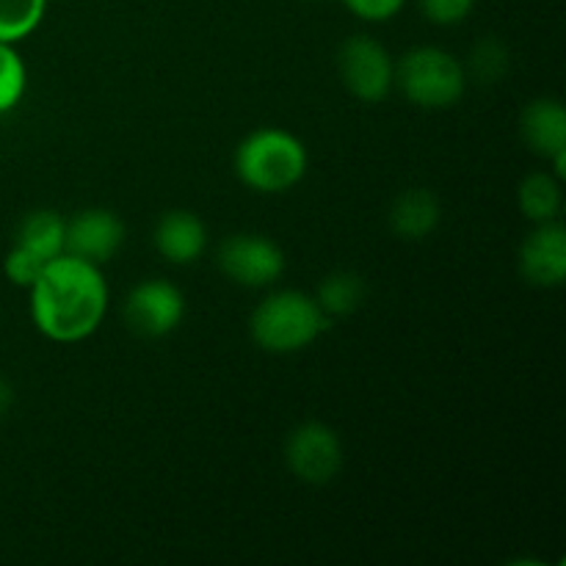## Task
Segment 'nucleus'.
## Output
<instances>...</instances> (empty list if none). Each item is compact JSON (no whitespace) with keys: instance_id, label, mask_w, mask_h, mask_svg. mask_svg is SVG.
Here are the masks:
<instances>
[{"instance_id":"4","label":"nucleus","mask_w":566,"mask_h":566,"mask_svg":"<svg viewBox=\"0 0 566 566\" xmlns=\"http://www.w3.org/2000/svg\"><path fill=\"white\" fill-rule=\"evenodd\" d=\"M396 86L418 108H451L468 88L464 64L448 50L423 44L396 61Z\"/></svg>"},{"instance_id":"21","label":"nucleus","mask_w":566,"mask_h":566,"mask_svg":"<svg viewBox=\"0 0 566 566\" xmlns=\"http://www.w3.org/2000/svg\"><path fill=\"white\" fill-rule=\"evenodd\" d=\"M48 263H42L39 258L28 254L25 249L20 247H11V252L6 254L3 260V271H6V280L17 287H31L36 282V276L42 274V269Z\"/></svg>"},{"instance_id":"8","label":"nucleus","mask_w":566,"mask_h":566,"mask_svg":"<svg viewBox=\"0 0 566 566\" xmlns=\"http://www.w3.org/2000/svg\"><path fill=\"white\" fill-rule=\"evenodd\" d=\"M186 318V296L169 280H144L130 291L125 302V321L138 337L171 335Z\"/></svg>"},{"instance_id":"11","label":"nucleus","mask_w":566,"mask_h":566,"mask_svg":"<svg viewBox=\"0 0 566 566\" xmlns=\"http://www.w3.org/2000/svg\"><path fill=\"white\" fill-rule=\"evenodd\" d=\"M153 243L171 265H191L208 249V227L191 210H169L155 224Z\"/></svg>"},{"instance_id":"17","label":"nucleus","mask_w":566,"mask_h":566,"mask_svg":"<svg viewBox=\"0 0 566 566\" xmlns=\"http://www.w3.org/2000/svg\"><path fill=\"white\" fill-rule=\"evenodd\" d=\"M48 0H0V42L17 44L44 20Z\"/></svg>"},{"instance_id":"7","label":"nucleus","mask_w":566,"mask_h":566,"mask_svg":"<svg viewBox=\"0 0 566 566\" xmlns=\"http://www.w3.org/2000/svg\"><path fill=\"white\" fill-rule=\"evenodd\" d=\"M219 269L227 280L241 287H271L285 271V252L269 235H254V232H241L221 241Z\"/></svg>"},{"instance_id":"19","label":"nucleus","mask_w":566,"mask_h":566,"mask_svg":"<svg viewBox=\"0 0 566 566\" xmlns=\"http://www.w3.org/2000/svg\"><path fill=\"white\" fill-rule=\"evenodd\" d=\"M468 81L475 77L479 83H497L506 77L509 72V50L495 36H486L470 50V59L464 64Z\"/></svg>"},{"instance_id":"3","label":"nucleus","mask_w":566,"mask_h":566,"mask_svg":"<svg viewBox=\"0 0 566 566\" xmlns=\"http://www.w3.org/2000/svg\"><path fill=\"white\" fill-rule=\"evenodd\" d=\"M329 321L310 293L276 291L254 307L249 332L263 352L296 354L313 346L329 329Z\"/></svg>"},{"instance_id":"16","label":"nucleus","mask_w":566,"mask_h":566,"mask_svg":"<svg viewBox=\"0 0 566 566\" xmlns=\"http://www.w3.org/2000/svg\"><path fill=\"white\" fill-rule=\"evenodd\" d=\"M365 296H368V282L357 271H335V274L324 276V282L315 291V302L329 318L357 313Z\"/></svg>"},{"instance_id":"18","label":"nucleus","mask_w":566,"mask_h":566,"mask_svg":"<svg viewBox=\"0 0 566 566\" xmlns=\"http://www.w3.org/2000/svg\"><path fill=\"white\" fill-rule=\"evenodd\" d=\"M28 88V70L14 44L0 42V116L20 105Z\"/></svg>"},{"instance_id":"13","label":"nucleus","mask_w":566,"mask_h":566,"mask_svg":"<svg viewBox=\"0 0 566 566\" xmlns=\"http://www.w3.org/2000/svg\"><path fill=\"white\" fill-rule=\"evenodd\" d=\"M440 199L429 188H409L390 208V227L403 241H423L440 227Z\"/></svg>"},{"instance_id":"6","label":"nucleus","mask_w":566,"mask_h":566,"mask_svg":"<svg viewBox=\"0 0 566 566\" xmlns=\"http://www.w3.org/2000/svg\"><path fill=\"white\" fill-rule=\"evenodd\" d=\"M285 462L298 481L324 486L343 470L346 451H343L340 434L332 426L310 420L287 434Z\"/></svg>"},{"instance_id":"22","label":"nucleus","mask_w":566,"mask_h":566,"mask_svg":"<svg viewBox=\"0 0 566 566\" xmlns=\"http://www.w3.org/2000/svg\"><path fill=\"white\" fill-rule=\"evenodd\" d=\"M409 0H343L354 17L365 22H387L407 6Z\"/></svg>"},{"instance_id":"14","label":"nucleus","mask_w":566,"mask_h":566,"mask_svg":"<svg viewBox=\"0 0 566 566\" xmlns=\"http://www.w3.org/2000/svg\"><path fill=\"white\" fill-rule=\"evenodd\" d=\"M66 243V219H61L55 210H33L20 221L14 235V247L25 249L28 254L50 263L59 254H64Z\"/></svg>"},{"instance_id":"9","label":"nucleus","mask_w":566,"mask_h":566,"mask_svg":"<svg viewBox=\"0 0 566 566\" xmlns=\"http://www.w3.org/2000/svg\"><path fill=\"white\" fill-rule=\"evenodd\" d=\"M127 230L125 221L105 208H86L66 221V243L64 252L75 258L88 260L94 265H103L114 258L125 243Z\"/></svg>"},{"instance_id":"12","label":"nucleus","mask_w":566,"mask_h":566,"mask_svg":"<svg viewBox=\"0 0 566 566\" xmlns=\"http://www.w3.org/2000/svg\"><path fill=\"white\" fill-rule=\"evenodd\" d=\"M520 136L531 153L547 160L562 158L566 155V108L553 97L531 99L520 116Z\"/></svg>"},{"instance_id":"23","label":"nucleus","mask_w":566,"mask_h":566,"mask_svg":"<svg viewBox=\"0 0 566 566\" xmlns=\"http://www.w3.org/2000/svg\"><path fill=\"white\" fill-rule=\"evenodd\" d=\"M11 407H14V387L0 376V418H6Z\"/></svg>"},{"instance_id":"2","label":"nucleus","mask_w":566,"mask_h":566,"mask_svg":"<svg viewBox=\"0 0 566 566\" xmlns=\"http://www.w3.org/2000/svg\"><path fill=\"white\" fill-rule=\"evenodd\" d=\"M235 175L258 193H282L307 175V147L282 127H258L235 147Z\"/></svg>"},{"instance_id":"5","label":"nucleus","mask_w":566,"mask_h":566,"mask_svg":"<svg viewBox=\"0 0 566 566\" xmlns=\"http://www.w3.org/2000/svg\"><path fill=\"white\" fill-rule=\"evenodd\" d=\"M343 86L363 103H381L396 86V61L374 36H348L337 53Z\"/></svg>"},{"instance_id":"20","label":"nucleus","mask_w":566,"mask_h":566,"mask_svg":"<svg viewBox=\"0 0 566 566\" xmlns=\"http://www.w3.org/2000/svg\"><path fill=\"white\" fill-rule=\"evenodd\" d=\"M415 3L434 25H459L468 20L479 0H415Z\"/></svg>"},{"instance_id":"10","label":"nucleus","mask_w":566,"mask_h":566,"mask_svg":"<svg viewBox=\"0 0 566 566\" xmlns=\"http://www.w3.org/2000/svg\"><path fill=\"white\" fill-rule=\"evenodd\" d=\"M520 274L528 285L558 287L566 280V227L545 221L520 247Z\"/></svg>"},{"instance_id":"15","label":"nucleus","mask_w":566,"mask_h":566,"mask_svg":"<svg viewBox=\"0 0 566 566\" xmlns=\"http://www.w3.org/2000/svg\"><path fill=\"white\" fill-rule=\"evenodd\" d=\"M517 202H520V210L525 213V219L534 221V224L556 221L564 208L562 180H558L556 175H551V171H536V175H528L523 182H520Z\"/></svg>"},{"instance_id":"1","label":"nucleus","mask_w":566,"mask_h":566,"mask_svg":"<svg viewBox=\"0 0 566 566\" xmlns=\"http://www.w3.org/2000/svg\"><path fill=\"white\" fill-rule=\"evenodd\" d=\"M28 291L33 326L55 343L86 340L108 313V282L103 271L75 254L64 252L50 260Z\"/></svg>"}]
</instances>
